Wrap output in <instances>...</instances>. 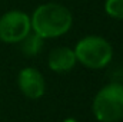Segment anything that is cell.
Masks as SVG:
<instances>
[{"instance_id":"6da1fadb","label":"cell","mask_w":123,"mask_h":122,"mask_svg":"<svg viewBox=\"0 0 123 122\" xmlns=\"http://www.w3.org/2000/svg\"><path fill=\"white\" fill-rule=\"evenodd\" d=\"M30 22L31 32L39 34L42 39H56L72 29L73 14L66 6L49 1L34 9Z\"/></svg>"},{"instance_id":"7a4b0ae2","label":"cell","mask_w":123,"mask_h":122,"mask_svg":"<svg viewBox=\"0 0 123 122\" xmlns=\"http://www.w3.org/2000/svg\"><path fill=\"white\" fill-rule=\"evenodd\" d=\"M77 63L87 69H103L113 59V47L110 42L102 36L89 34L82 37L73 47Z\"/></svg>"},{"instance_id":"3957f363","label":"cell","mask_w":123,"mask_h":122,"mask_svg":"<svg viewBox=\"0 0 123 122\" xmlns=\"http://www.w3.org/2000/svg\"><path fill=\"white\" fill-rule=\"evenodd\" d=\"M93 116L99 122H120L123 119V85L110 82L100 88L92 103Z\"/></svg>"},{"instance_id":"277c9868","label":"cell","mask_w":123,"mask_h":122,"mask_svg":"<svg viewBox=\"0 0 123 122\" xmlns=\"http://www.w3.org/2000/svg\"><path fill=\"white\" fill-rule=\"evenodd\" d=\"M30 32V16L22 10H9L0 17V40L4 43H19Z\"/></svg>"},{"instance_id":"5b68a950","label":"cell","mask_w":123,"mask_h":122,"mask_svg":"<svg viewBox=\"0 0 123 122\" xmlns=\"http://www.w3.org/2000/svg\"><path fill=\"white\" fill-rule=\"evenodd\" d=\"M17 86L26 98L39 99L46 92V81L39 69L33 66H26L17 75Z\"/></svg>"},{"instance_id":"8992f818","label":"cell","mask_w":123,"mask_h":122,"mask_svg":"<svg viewBox=\"0 0 123 122\" xmlns=\"http://www.w3.org/2000/svg\"><path fill=\"white\" fill-rule=\"evenodd\" d=\"M76 55L74 50L69 46H59L55 47L47 58V65L50 70L55 73H67L76 66Z\"/></svg>"},{"instance_id":"52a82bcc","label":"cell","mask_w":123,"mask_h":122,"mask_svg":"<svg viewBox=\"0 0 123 122\" xmlns=\"http://www.w3.org/2000/svg\"><path fill=\"white\" fill-rule=\"evenodd\" d=\"M17 45H19V50L22 52V55H25L27 58H33V56H36L42 52L43 45H44V39H42L34 32H30Z\"/></svg>"},{"instance_id":"ba28073f","label":"cell","mask_w":123,"mask_h":122,"mask_svg":"<svg viewBox=\"0 0 123 122\" xmlns=\"http://www.w3.org/2000/svg\"><path fill=\"white\" fill-rule=\"evenodd\" d=\"M105 12L112 19L123 20V0H105Z\"/></svg>"},{"instance_id":"9c48e42d","label":"cell","mask_w":123,"mask_h":122,"mask_svg":"<svg viewBox=\"0 0 123 122\" xmlns=\"http://www.w3.org/2000/svg\"><path fill=\"white\" fill-rule=\"evenodd\" d=\"M63 122H76L74 119H66V121H63Z\"/></svg>"}]
</instances>
